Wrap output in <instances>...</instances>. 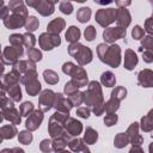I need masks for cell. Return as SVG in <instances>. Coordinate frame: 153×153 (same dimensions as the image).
I'll return each instance as SVG.
<instances>
[{"instance_id":"obj_26","label":"cell","mask_w":153,"mask_h":153,"mask_svg":"<svg viewBox=\"0 0 153 153\" xmlns=\"http://www.w3.org/2000/svg\"><path fill=\"white\" fill-rule=\"evenodd\" d=\"M68 142H69L68 136H59V137H55L54 141H53V148L55 151H62L67 146Z\"/></svg>"},{"instance_id":"obj_13","label":"cell","mask_w":153,"mask_h":153,"mask_svg":"<svg viewBox=\"0 0 153 153\" xmlns=\"http://www.w3.org/2000/svg\"><path fill=\"white\" fill-rule=\"evenodd\" d=\"M65 130L71 136H78L81 133V130H82V126L75 118L69 117L68 121H67V123H66V126H65Z\"/></svg>"},{"instance_id":"obj_3","label":"cell","mask_w":153,"mask_h":153,"mask_svg":"<svg viewBox=\"0 0 153 153\" xmlns=\"http://www.w3.org/2000/svg\"><path fill=\"white\" fill-rule=\"evenodd\" d=\"M62 71H63L65 74H68V75L72 76V81L75 84V86L78 88L82 87V86H86V84H87V74L84 71V68L76 67L72 62H66L62 66Z\"/></svg>"},{"instance_id":"obj_49","label":"cell","mask_w":153,"mask_h":153,"mask_svg":"<svg viewBox=\"0 0 153 153\" xmlns=\"http://www.w3.org/2000/svg\"><path fill=\"white\" fill-rule=\"evenodd\" d=\"M142 142H143V137H142L140 134H137V135H135L133 139H130V143H131L133 146H135V147H140Z\"/></svg>"},{"instance_id":"obj_45","label":"cell","mask_w":153,"mask_h":153,"mask_svg":"<svg viewBox=\"0 0 153 153\" xmlns=\"http://www.w3.org/2000/svg\"><path fill=\"white\" fill-rule=\"evenodd\" d=\"M60 10H61V12H63L65 14H71L72 11H73V6H72V4L68 2V1H62V2L60 4Z\"/></svg>"},{"instance_id":"obj_38","label":"cell","mask_w":153,"mask_h":153,"mask_svg":"<svg viewBox=\"0 0 153 153\" xmlns=\"http://www.w3.org/2000/svg\"><path fill=\"white\" fill-rule=\"evenodd\" d=\"M18 139H19V141H20L22 143L29 145V143L32 141V134H31L30 131H27V130H23V131L19 133Z\"/></svg>"},{"instance_id":"obj_20","label":"cell","mask_w":153,"mask_h":153,"mask_svg":"<svg viewBox=\"0 0 153 153\" xmlns=\"http://www.w3.org/2000/svg\"><path fill=\"white\" fill-rule=\"evenodd\" d=\"M79 38H80V30L76 26H71L66 32V39L71 42V44H73V43H78Z\"/></svg>"},{"instance_id":"obj_19","label":"cell","mask_w":153,"mask_h":153,"mask_svg":"<svg viewBox=\"0 0 153 153\" xmlns=\"http://www.w3.org/2000/svg\"><path fill=\"white\" fill-rule=\"evenodd\" d=\"M36 10L42 16H50L54 12V2L51 1H38Z\"/></svg>"},{"instance_id":"obj_16","label":"cell","mask_w":153,"mask_h":153,"mask_svg":"<svg viewBox=\"0 0 153 153\" xmlns=\"http://www.w3.org/2000/svg\"><path fill=\"white\" fill-rule=\"evenodd\" d=\"M136 65H137V56H136V54L133 50L127 49L126 54H124V68H127L128 71H131V69H134V67Z\"/></svg>"},{"instance_id":"obj_1","label":"cell","mask_w":153,"mask_h":153,"mask_svg":"<svg viewBox=\"0 0 153 153\" xmlns=\"http://www.w3.org/2000/svg\"><path fill=\"white\" fill-rule=\"evenodd\" d=\"M97 54L100 59V61L105 62L106 65L116 68L121 63V49L120 45H108L105 43H102L97 48Z\"/></svg>"},{"instance_id":"obj_52","label":"cell","mask_w":153,"mask_h":153,"mask_svg":"<svg viewBox=\"0 0 153 153\" xmlns=\"http://www.w3.org/2000/svg\"><path fill=\"white\" fill-rule=\"evenodd\" d=\"M1 153H24L22 148H12V149H4Z\"/></svg>"},{"instance_id":"obj_28","label":"cell","mask_w":153,"mask_h":153,"mask_svg":"<svg viewBox=\"0 0 153 153\" xmlns=\"http://www.w3.org/2000/svg\"><path fill=\"white\" fill-rule=\"evenodd\" d=\"M43 76H44V80L50 85H54V84H56L59 81V75L51 69L44 71L43 72Z\"/></svg>"},{"instance_id":"obj_53","label":"cell","mask_w":153,"mask_h":153,"mask_svg":"<svg viewBox=\"0 0 153 153\" xmlns=\"http://www.w3.org/2000/svg\"><path fill=\"white\" fill-rule=\"evenodd\" d=\"M129 153H143V151H142L140 147H135V146H133L131 149L129 151Z\"/></svg>"},{"instance_id":"obj_7","label":"cell","mask_w":153,"mask_h":153,"mask_svg":"<svg viewBox=\"0 0 153 153\" xmlns=\"http://www.w3.org/2000/svg\"><path fill=\"white\" fill-rule=\"evenodd\" d=\"M38 42H39V45H41L42 49H44V50H51L53 48L60 45L61 39H60L59 35L45 32V33H42L39 36Z\"/></svg>"},{"instance_id":"obj_46","label":"cell","mask_w":153,"mask_h":153,"mask_svg":"<svg viewBox=\"0 0 153 153\" xmlns=\"http://www.w3.org/2000/svg\"><path fill=\"white\" fill-rule=\"evenodd\" d=\"M116 122H117V115H116V114H108V115L105 116V118H104V123H105V126H108V127L114 126Z\"/></svg>"},{"instance_id":"obj_23","label":"cell","mask_w":153,"mask_h":153,"mask_svg":"<svg viewBox=\"0 0 153 153\" xmlns=\"http://www.w3.org/2000/svg\"><path fill=\"white\" fill-rule=\"evenodd\" d=\"M100 81H102V84L104 86L112 87L115 85V82H116V78L111 72H104L102 74V76H100Z\"/></svg>"},{"instance_id":"obj_9","label":"cell","mask_w":153,"mask_h":153,"mask_svg":"<svg viewBox=\"0 0 153 153\" xmlns=\"http://www.w3.org/2000/svg\"><path fill=\"white\" fill-rule=\"evenodd\" d=\"M126 36V29L117 26V27H108L105 29V31L103 32V37L105 39V42L108 43H112L118 38H123Z\"/></svg>"},{"instance_id":"obj_22","label":"cell","mask_w":153,"mask_h":153,"mask_svg":"<svg viewBox=\"0 0 153 153\" xmlns=\"http://www.w3.org/2000/svg\"><path fill=\"white\" fill-rule=\"evenodd\" d=\"M4 112H5V114H10V115H5V118L10 120L12 123H14V124H19V123H20V116H19V112H18L13 106L8 108L7 110L4 109Z\"/></svg>"},{"instance_id":"obj_12","label":"cell","mask_w":153,"mask_h":153,"mask_svg":"<svg viewBox=\"0 0 153 153\" xmlns=\"http://www.w3.org/2000/svg\"><path fill=\"white\" fill-rule=\"evenodd\" d=\"M54 106L56 108L57 111H61V112H65V114H68L69 110L72 109L73 104L71 103V100L68 98H65L63 94L61 93H57L56 94V98H55V104Z\"/></svg>"},{"instance_id":"obj_33","label":"cell","mask_w":153,"mask_h":153,"mask_svg":"<svg viewBox=\"0 0 153 153\" xmlns=\"http://www.w3.org/2000/svg\"><path fill=\"white\" fill-rule=\"evenodd\" d=\"M1 130H4V131H1V133H2V139H8V137L11 139V137L14 136V134H17V129H16L14 126H6V127H2Z\"/></svg>"},{"instance_id":"obj_36","label":"cell","mask_w":153,"mask_h":153,"mask_svg":"<svg viewBox=\"0 0 153 153\" xmlns=\"http://www.w3.org/2000/svg\"><path fill=\"white\" fill-rule=\"evenodd\" d=\"M8 94H10V97H11L13 100H20V98H22L20 87H19L18 85L10 87V90H8Z\"/></svg>"},{"instance_id":"obj_41","label":"cell","mask_w":153,"mask_h":153,"mask_svg":"<svg viewBox=\"0 0 153 153\" xmlns=\"http://www.w3.org/2000/svg\"><path fill=\"white\" fill-rule=\"evenodd\" d=\"M39 148H41V151L44 152V153H50V152L54 149V148H53V142H51L50 140L45 139V140H43V141L41 142Z\"/></svg>"},{"instance_id":"obj_54","label":"cell","mask_w":153,"mask_h":153,"mask_svg":"<svg viewBox=\"0 0 153 153\" xmlns=\"http://www.w3.org/2000/svg\"><path fill=\"white\" fill-rule=\"evenodd\" d=\"M116 4L118 5V6H128V5H130V2L129 1H126V2H122V1H116Z\"/></svg>"},{"instance_id":"obj_10","label":"cell","mask_w":153,"mask_h":153,"mask_svg":"<svg viewBox=\"0 0 153 153\" xmlns=\"http://www.w3.org/2000/svg\"><path fill=\"white\" fill-rule=\"evenodd\" d=\"M25 17H26V14L13 13V16L10 17L8 19H4V24H5L7 27H10V29H17V27L23 26V25L26 24Z\"/></svg>"},{"instance_id":"obj_47","label":"cell","mask_w":153,"mask_h":153,"mask_svg":"<svg viewBox=\"0 0 153 153\" xmlns=\"http://www.w3.org/2000/svg\"><path fill=\"white\" fill-rule=\"evenodd\" d=\"M94 37H96V29L93 26H88L85 30V38L87 41H92Z\"/></svg>"},{"instance_id":"obj_29","label":"cell","mask_w":153,"mask_h":153,"mask_svg":"<svg viewBox=\"0 0 153 153\" xmlns=\"http://www.w3.org/2000/svg\"><path fill=\"white\" fill-rule=\"evenodd\" d=\"M39 91H41V84H39V81L33 80V81L26 84V92L30 96H36Z\"/></svg>"},{"instance_id":"obj_30","label":"cell","mask_w":153,"mask_h":153,"mask_svg":"<svg viewBox=\"0 0 153 153\" xmlns=\"http://www.w3.org/2000/svg\"><path fill=\"white\" fill-rule=\"evenodd\" d=\"M120 108V100H117V99H115V98H110V100L105 104V111L108 112V114H114L117 109Z\"/></svg>"},{"instance_id":"obj_11","label":"cell","mask_w":153,"mask_h":153,"mask_svg":"<svg viewBox=\"0 0 153 153\" xmlns=\"http://www.w3.org/2000/svg\"><path fill=\"white\" fill-rule=\"evenodd\" d=\"M42 120H43V111L42 110H33V112L29 116L25 126L29 130H36L39 127Z\"/></svg>"},{"instance_id":"obj_25","label":"cell","mask_w":153,"mask_h":153,"mask_svg":"<svg viewBox=\"0 0 153 153\" xmlns=\"http://www.w3.org/2000/svg\"><path fill=\"white\" fill-rule=\"evenodd\" d=\"M129 142H130V141H129V137H128V135H127L126 133H120V134H117V136H116L115 140H114V145H115V147H117V148H123V147H126Z\"/></svg>"},{"instance_id":"obj_40","label":"cell","mask_w":153,"mask_h":153,"mask_svg":"<svg viewBox=\"0 0 153 153\" xmlns=\"http://www.w3.org/2000/svg\"><path fill=\"white\" fill-rule=\"evenodd\" d=\"M35 43H36V39H35V37H33L32 33L29 32V33H25V35H24V44L29 48V50L33 48Z\"/></svg>"},{"instance_id":"obj_27","label":"cell","mask_w":153,"mask_h":153,"mask_svg":"<svg viewBox=\"0 0 153 153\" xmlns=\"http://www.w3.org/2000/svg\"><path fill=\"white\" fill-rule=\"evenodd\" d=\"M90 17H91V10H90V7H81L76 12V19L80 23L87 22L90 19Z\"/></svg>"},{"instance_id":"obj_50","label":"cell","mask_w":153,"mask_h":153,"mask_svg":"<svg viewBox=\"0 0 153 153\" xmlns=\"http://www.w3.org/2000/svg\"><path fill=\"white\" fill-rule=\"evenodd\" d=\"M145 27H146V31L151 35H153V17L148 18L145 23Z\"/></svg>"},{"instance_id":"obj_39","label":"cell","mask_w":153,"mask_h":153,"mask_svg":"<svg viewBox=\"0 0 153 153\" xmlns=\"http://www.w3.org/2000/svg\"><path fill=\"white\" fill-rule=\"evenodd\" d=\"M27 56H29V60H31V61H33V62L39 61V60L42 59L41 51H39L38 49H36V48H32V49L27 50Z\"/></svg>"},{"instance_id":"obj_58","label":"cell","mask_w":153,"mask_h":153,"mask_svg":"<svg viewBox=\"0 0 153 153\" xmlns=\"http://www.w3.org/2000/svg\"><path fill=\"white\" fill-rule=\"evenodd\" d=\"M152 5H153V2H152Z\"/></svg>"},{"instance_id":"obj_48","label":"cell","mask_w":153,"mask_h":153,"mask_svg":"<svg viewBox=\"0 0 153 153\" xmlns=\"http://www.w3.org/2000/svg\"><path fill=\"white\" fill-rule=\"evenodd\" d=\"M76 115L82 117V118H87L90 116V109L86 108V106H81V108H78L76 109Z\"/></svg>"},{"instance_id":"obj_6","label":"cell","mask_w":153,"mask_h":153,"mask_svg":"<svg viewBox=\"0 0 153 153\" xmlns=\"http://www.w3.org/2000/svg\"><path fill=\"white\" fill-rule=\"evenodd\" d=\"M96 20L102 26H108L116 20V10L114 8H102L96 13Z\"/></svg>"},{"instance_id":"obj_35","label":"cell","mask_w":153,"mask_h":153,"mask_svg":"<svg viewBox=\"0 0 153 153\" xmlns=\"http://www.w3.org/2000/svg\"><path fill=\"white\" fill-rule=\"evenodd\" d=\"M73 105H80L84 102V92H75L68 97Z\"/></svg>"},{"instance_id":"obj_17","label":"cell","mask_w":153,"mask_h":153,"mask_svg":"<svg viewBox=\"0 0 153 153\" xmlns=\"http://www.w3.org/2000/svg\"><path fill=\"white\" fill-rule=\"evenodd\" d=\"M23 54V48L22 47H7L4 51V57L8 56L10 60H8V63H12L13 61H16L19 56H22Z\"/></svg>"},{"instance_id":"obj_57","label":"cell","mask_w":153,"mask_h":153,"mask_svg":"<svg viewBox=\"0 0 153 153\" xmlns=\"http://www.w3.org/2000/svg\"><path fill=\"white\" fill-rule=\"evenodd\" d=\"M81 153H90V149H87V151H84V152H81Z\"/></svg>"},{"instance_id":"obj_43","label":"cell","mask_w":153,"mask_h":153,"mask_svg":"<svg viewBox=\"0 0 153 153\" xmlns=\"http://www.w3.org/2000/svg\"><path fill=\"white\" fill-rule=\"evenodd\" d=\"M75 92H78V87L75 86V84L71 80V81H68L66 85H65V93L69 97L71 94H73V93H75Z\"/></svg>"},{"instance_id":"obj_18","label":"cell","mask_w":153,"mask_h":153,"mask_svg":"<svg viewBox=\"0 0 153 153\" xmlns=\"http://www.w3.org/2000/svg\"><path fill=\"white\" fill-rule=\"evenodd\" d=\"M65 20L62 18H55L54 20H51L48 24V32L49 33H54V35H59V32L62 31V29L65 27Z\"/></svg>"},{"instance_id":"obj_51","label":"cell","mask_w":153,"mask_h":153,"mask_svg":"<svg viewBox=\"0 0 153 153\" xmlns=\"http://www.w3.org/2000/svg\"><path fill=\"white\" fill-rule=\"evenodd\" d=\"M142 55H143V61H145V62H147V63H151V62H153V53L145 50Z\"/></svg>"},{"instance_id":"obj_24","label":"cell","mask_w":153,"mask_h":153,"mask_svg":"<svg viewBox=\"0 0 153 153\" xmlns=\"http://www.w3.org/2000/svg\"><path fill=\"white\" fill-rule=\"evenodd\" d=\"M97 139H98L97 131L94 129H92L91 127H87L86 128V131L84 134V141L86 143H88V145H92V143H94L97 141Z\"/></svg>"},{"instance_id":"obj_15","label":"cell","mask_w":153,"mask_h":153,"mask_svg":"<svg viewBox=\"0 0 153 153\" xmlns=\"http://www.w3.org/2000/svg\"><path fill=\"white\" fill-rule=\"evenodd\" d=\"M116 22L118 26L121 27H127L130 24V13L128 12L127 8H117L116 10Z\"/></svg>"},{"instance_id":"obj_2","label":"cell","mask_w":153,"mask_h":153,"mask_svg":"<svg viewBox=\"0 0 153 153\" xmlns=\"http://www.w3.org/2000/svg\"><path fill=\"white\" fill-rule=\"evenodd\" d=\"M68 118H69L68 114H65V112H61V111H56L50 117L48 130H49V134L53 139L59 137V136H63L66 134L65 126H66Z\"/></svg>"},{"instance_id":"obj_42","label":"cell","mask_w":153,"mask_h":153,"mask_svg":"<svg viewBox=\"0 0 153 153\" xmlns=\"http://www.w3.org/2000/svg\"><path fill=\"white\" fill-rule=\"evenodd\" d=\"M137 131H139V123H136V122H134V123H131V126L128 128V130L126 131V134L128 135V137H129V141H130V139H133L135 135H137Z\"/></svg>"},{"instance_id":"obj_5","label":"cell","mask_w":153,"mask_h":153,"mask_svg":"<svg viewBox=\"0 0 153 153\" xmlns=\"http://www.w3.org/2000/svg\"><path fill=\"white\" fill-rule=\"evenodd\" d=\"M68 53L69 55H72L80 66H84L88 62H91L92 60V51L90 48L84 47L80 43H73L69 44L68 47Z\"/></svg>"},{"instance_id":"obj_55","label":"cell","mask_w":153,"mask_h":153,"mask_svg":"<svg viewBox=\"0 0 153 153\" xmlns=\"http://www.w3.org/2000/svg\"><path fill=\"white\" fill-rule=\"evenodd\" d=\"M56 153H71V152H68V151H65V149H62V151H56Z\"/></svg>"},{"instance_id":"obj_21","label":"cell","mask_w":153,"mask_h":153,"mask_svg":"<svg viewBox=\"0 0 153 153\" xmlns=\"http://www.w3.org/2000/svg\"><path fill=\"white\" fill-rule=\"evenodd\" d=\"M68 146H69V148H71L73 152H76V153H81V152L88 149V148L86 147V145L84 143V141L80 140V139L71 140V141L68 142Z\"/></svg>"},{"instance_id":"obj_4","label":"cell","mask_w":153,"mask_h":153,"mask_svg":"<svg viewBox=\"0 0 153 153\" xmlns=\"http://www.w3.org/2000/svg\"><path fill=\"white\" fill-rule=\"evenodd\" d=\"M84 103L86 105H90L92 108L104 104L103 102V93L100 85L97 81H91L88 84V88L86 92H84Z\"/></svg>"},{"instance_id":"obj_31","label":"cell","mask_w":153,"mask_h":153,"mask_svg":"<svg viewBox=\"0 0 153 153\" xmlns=\"http://www.w3.org/2000/svg\"><path fill=\"white\" fill-rule=\"evenodd\" d=\"M143 49L147 50V51L153 53V37L147 36V37L142 38V45L140 48V51H143Z\"/></svg>"},{"instance_id":"obj_14","label":"cell","mask_w":153,"mask_h":153,"mask_svg":"<svg viewBox=\"0 0 153 153\" xmlns=\"http://www.w3.org/2000/svg\"><path fill=\"white\" fill-rule=\"evenodd\" d=\"M137 82L143 87H153V71L151 69L141 71L137 75Z\"/></svg>"},{"instance_id":"obj_37","label":"cell","mask_w":153,"mask_h":153,"mask_svg":"<svg viewBox=\"0 0 153 153\" xmlns=\"http://www.w3.org/2000/svg\"><path fill=\"white\" fill-rule=\"evenodd\" d=\"M32 112H33V105H32V103L25 102V103L22 104V106H20V114L23 116H30Z\"/></svg>"},{"instance_id":"obj_32","label":"cell","mask_w":153,"mask_h":153,"mask_svg":"<svg viewBox=\"0 0 153 153\" xmlns=\"http://www.w3.org/2000/svg\"><path fill=\"white\" fill-rule=\"evenodd\" d=\"M126 94H127V90H126L124 87H122V86L116 87V88L111 92V97L115 98V99H117V100H120V102L126 97Z\"/></svg>"},{"instance_id":"obj_56","label":"cell","mask_w":153,"mask_h":153,"mask_svg":"<svg viewBox=\"0 0 153 153\" xmlns=\"http://www.w3.org/2000/svg\"><path fill=\"white\" fill-rule=\"evenodd\" d=\"M149 153H153V142L149 145Z\"/></svg>"},{"instance_id":"obj_34","label":"cell","mask_w":153,"mask_h":153,"mask_svg":"<svg viewBox=\"0 0 153 153\" xmlns=\"http://www.w3.org/2000/svg\"><path fill=\"white\" fill-rule=\"evenodd\" d=\"M38 25H39V23H38V19L36 17H29L27 22L25 24V27L29 32H31V31H35L36 29H38Z\"/></svg>"},{"instance_id":"obj_44","label":"cell","mask_w":153,"mask_h":153,"mask_svg":"<svg viewBox=\"0 0 153 153\" xmlns=\"http://www.w3.org/2000/svg\"><path fill=\"white\" fill-rule=\"evenodd\" d=\"M143 35H145V31H143V29H141V26H139V25H136V26L133 29V31H131V36H133L134 39H142V38H143Z\"/></svg>"},{"instance_id":"obj_8","label":"cell","mask_w":153,"mask_h":153,"mask_svg":"<svg viewBox=\"0 0 153 153\" xmlns=\"http://www.w3.org/2000/svg\"><path fill=\"white\" fill-rule=\"evenodd\" d=\"M56 93H54L51 90H44L39 96V108L42 111H48L51 106L55 104Z\"/></svg>"}]
</instances>
